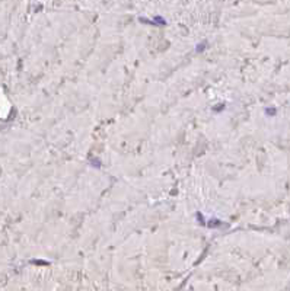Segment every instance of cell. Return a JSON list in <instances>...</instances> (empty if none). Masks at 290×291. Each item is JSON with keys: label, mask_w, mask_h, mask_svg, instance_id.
Returning <instances> with one entry per match:
<instances>
[]
</instances>
